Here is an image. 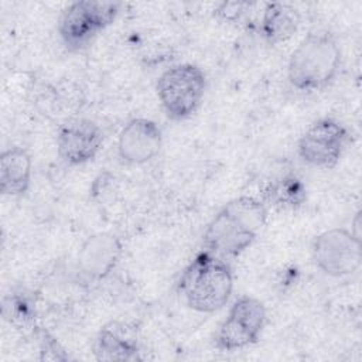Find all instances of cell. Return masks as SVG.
Masks as SVG:
<instances>
[{
  "label": "cell",
  "mask_w": 362,
  "mask_h": 362,
  "mask_svg": "<svg viewBox=\"0 0 362 362\" xmlns=\"http://www.w3.org/2000/svg\"><path fill=\"white\" fill-rule=\"evenodd\" d=\"M267 221V204L250 195L226 202L209 221L202 235L204 250L222 259L240 256L256 240Z\"/></svg>",
  "instance_id": "1"
},
{
  "label": "cell",
  "mask_w": 362,
  "mask_h": 362,
  "mask_svg": "<svg viewBox=\"0 0 362 362\" xmlns=\"http://www.w3.org/2000/svg\"><path fill=\"white\" fill-rule=\"evenodd\" d=\"M342 64L337 38L328 31H311L294 48L287 64V81L300 92L329 86Z\"/></svg>",
  "instance_id": "2"
},
{
  "label": "cell",
  "mask_w": 362,
  "mask_h": 362,
  "mask_svg": "<svg viewBox=\"0 0 362 362\" xmlns=\"http://www.w3.org/2000/svg\"><path fill=\"white\" fill-rule=\"evenodd\" d=\"M178 291L188 308L211 314L223 308L233 291V273L225 259L202 250L181 273Z\"/></svg>",
  "instance_id": "3"
},
{
  "label": "cell",
  "mask_w": 362,
  "mask_h": 362,
  "mask_svg": "<svg viewBox=\"0 0 362 362\" xmlns=\"http://www.w3.org/2000/svg\"><path fill=\"white\" fill-rule=\"evenodd\" d=\"M206 89L204 71L195 64H177L165 69L156 83L158 100L168 119H188L199 107Z\"/></svg>",
  "instance_id": "4"
},
{
  "label": "cell",
  "mask_w": 362,
  "mask_h": 362,
  "mask_svg": "<svg viewBox=\"0 0 362 362\" xmlns=\"http://www.w3.org/2000/svg\"><path fill=\"white\" fill-rule=\"evenodd\" d=\"M122 4L117 1L79 0L71 3L61 16L59 35L66 48L79 51L116 20Z\"/></svg>",
  "instance_id": "5"
},
{
  "label": "cell",
  "mask_w": 362,
  "mask_h": 362,
  "mask_svg": "<svg viewBox=\"0 0 362 362\" xmlns=\"http://www.w3.org/2000/svg\"><path fill=\"white\" fill-rule=\"evenodd\" d=\"M266 317V307L260 300L250 296L239 297L215 331V348L233 352L256 344L263 332Z\"/></svg>",
  "instance_id": "6"
},
{
  "label": "cell",
  "mask_w": 362,
  "mask_h": 362,
  "mask_svg": "<svg viewBox=\"0 0 362 362\" xmlns=\"http://www.w3.org/2000/svg\"><path fill=\"white\" fill-rule=\"evenodd\" d=\"M311 257L314 264L327 276L352 274L362 263L361 236L346 228L327 229L314 238Z\"/></svg>",
  "instance_id": "7"
},
{
  "label": "cell",
  "mask_w": 362,
  "mask_h": 362,
  "mask_svg": "<svg viewBox=\"0 0 362 362\" xmlns=\"http://www.w3.org/2000/svg\"><path fill=\"white\" fill-rule=\"evenodd\" d=\"M348 140L346 129L335 119L322 117L311 123L297 143L300 158L308 165L334 168Z\"/></svg>",
  "instance_id": "8"
},
{
  "label": "cell",
  "mask_w": 362,
  "mask_h": 362,
  "mask_svg": "<svg viewBox=\"0 0 362 362\" xmlns=\"http://www.w3.org/2000/svg\"><path fill=\"white\" fill-rule=\"evenodd\" d=\"M103 144V132L90 119H72L57 134L58 157L68 165H81L93 160Z\"/></svg>",
  "instance_id": "9"
},
{
  "label": "cell",
  "mask_w": 362,
  "mask_h": 362,
  "mask_svg": "<svg viewBox=\"0 0 362 362\" xmlns=\"http://www.w3.org/2000/svg\"><path fill=\"white\" fill-rule=\"evenodd\" d=\"M163 133L150 119L136 117L127 122L117 137V154L127 164L140 165L153 160L161 150Z\"/></svg>",
  "instance_id": "10"
},
{
  "label": "cell",
  "mask_w": 362,
  "mask_h": 362,
  "mask_svg": "<svg viewBox=\"0 0 362 362\" xmlns=\"http://www.w3.org/2000/svg\"><path fill=\"white\" fill-rule=\"evenodd\" d=\"M93 354L98 361L140 359V325L133 320H112L98 332Z\"/></svg>",
  "instance_id": "11"
},
{
  "label": "cell",
  "mask_w": 362,
  "mask_h": 362,
  "mask_svg": "<svg viewBox=\"0 0 362 362\" xmlns=\"http://www.w3.org/2000/svg\"><path fill=\"white\" fill-rule=\"evenodd\" d=\"M122 242L109 232L89 236L78 252V270L90 280H102L110 274L122 257Z\"/></svg>",
  "instance_id": "12"
},
{
  "label": "cell",
  "mask_w": 362,
  "mask_h": 362,
  "mask_svg": "<svg viewBox=\"0 0 362 362\" xmlns=\"http://www.w3.org/2000/svg\"><path fill=\"white\" fill-rule=\"evenodd\" d=\"M33 160L23 147H10L0 156V192L8 197L24 195L31 184Z\"/></svg>",
  "instance_id": "13"
},
{
  "label": "cell",
  "mask_w": 362,
  "mask_h": 362,
  "mask_svg": "<svg viewBox=\"0 0 362 362\" xmlns=\"http://www.w3.org/2000/svg\"><path fill=\"white\" fill-rule=\"evenodd\" d=\"M301 17L288 3H266L260 20V33L266 42L276 45L290 40L298 30Z\"/></svg>",
  "instance_id": "14"
},
{
  "label": "cell",
  "mask_w": 362,
  "mask_h": 362,
  "mask_svg": "<svg viewBox=\"0 0 362 362\" xmlns=\"http://www.w3.org/2000/svg\"><path fill=\"white\" fill-rule=\"evenodd\" d=\"M3 318L23 331H35L37 325V305L33 291L27 288H14L3 297L1 301Z\"/></svg>",
  "instance_id": "15"
},
{
  "label": "cell",
  "mask_w": 362,
  "mask_h": 362,
  "mask_svg": "<svg viewBox=\"0 0 362 362\" xmlns=\"http://www.w3.org/2000/svg\"><path fill=\"white\" fill-rule=\"evenodd\" d=\"M307 199V191L301 180L294 175H286L272 182L264 189V202L284 209H296Z\"/></svg>",
  "instance_id": "16"
},
{
  "label": "cell",
  "mask_w": 362,
  "mask_h": 362,
  "mask_svg": "<svg viewBox=\"0 0 362 362\" xmlns=\"http://www.w3.org/2000/svg\"><path fill=\"white\" fill-rule=\"evenodd\" d=\"M35 337L40 344L41 359L44 361H65L68 355L64 352V348L59 345L55 337H52L45 328L40 327L35 331Z\"/></svg>",
  "instance_id": "17"
}]
</instances>
